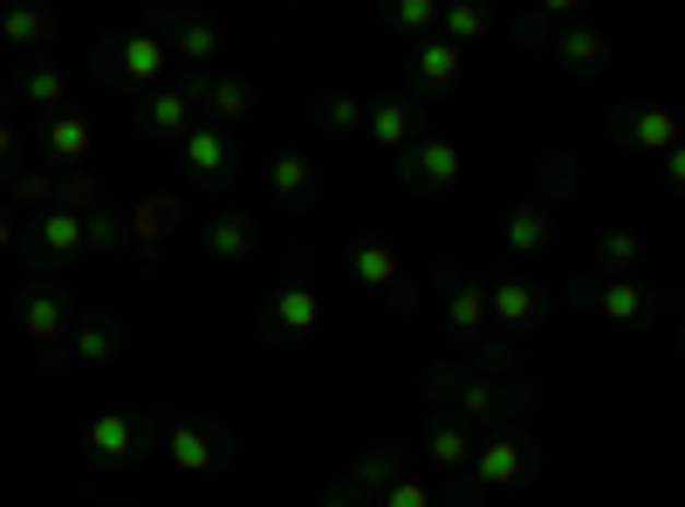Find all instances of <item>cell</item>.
I'll list each match as a JSON object with an SVG mask.
<instances>
[{
  "label": "cell",
  "mask_w": 685,
  "mask_h": 507,
  "mask_svg": "<svg viewBox=\"0 0 685 507\" xmlns=\"http://www.w3.org/2000/svg\"><path fill=\"white\" fill-rule=\"evenodd\" d=\"M28 96H35V104H56V96H62V75H28Z\"/></svg>",
  "instance_id": "44dd1931"
},
{
  "label": "cell",
  "mask_w": 685,
  "mask_h": 507,
  "mask_svg": "<svg viewBox=\"0 0 685 507\" xmlns=\"http://www.w3.org/2000/svg\"><path fill=\"white\" fill-rule=\"evenodd\" d=\"M83 144H90V131H83V123H75V117H69V123H56V151H69V158H75V151H83Z\"/></svg>",
  "instance_id": "ffe728a7"
},
{
  "label": "cell",
  "mask_w": 685,
  "mask_h": 507,
  "mask_svg": "<svg viewBox=\"0 0 685 507\" xmlns=\"http://www.w3.org/2000/svg\"><path fill=\"white\" fill-rule=\"evenodd\" d=\"M42 234H48V247H75V234H83V226H75L69 213H56V220L42 226Z\"/></svg>",
  "instance_id": "e0dca14e"
},
{
  "label": "cell",
  "mask_w": 685,
  "mask_h": 507,
  "mask_svg": "<svg viewBox=\"0 0 685 507\" xmlns=\"http://www.w3.org/2000/svg\"><path fill=\"white\" fill-rule=\"evenodd\" d=\"M329 507H350V500H329Z\"/></svg>",
  "instance_id": "4dcf8cb0"
},
{
  "label": "cell",
  "mask_w": 685,
  "mask_h": 507,
  "mask_svg": "<svg viewBox=\"0 0 685 507\" xmlns=\"http://www.w3.org/2000/svg\"><path fill=\"white\" fill-rule=\"evenodd\" d=\"M391 507H425V494L418 487H391Z\"/></svg>",
  "instance_id": "83f0119b"
},
{
  "label": "cell",
  "mask_w": 685,
  "mask_h": 507,
  "mask_svg": "<svg viewBox=\"0 0 685 507\" xmlns=\"http://www.w3.org/2000/svg\"><path fill=\"white\" fill-rule=\"evenodd\" d=\"M433 452H439V460H460L466 439H460V433H439V439H433Z\"/></svg>",
  "instance_id": "d4e9b609"
},
{
  "label": "cell",
  "mask_w": 685,
  "mask_h": 507,
  "mask_svg": "<svg viewBox=\"0 0 685 507\" xmlns=\"http://www.w3.org/2000/svg\"><path fill=\"white\" fill-rule=\"evenodd\" d=\"M500 316H507V322L521 329L528 316H535V295H528V288H500Z\"/></svg>",
  "instance_id": "30bf717a"
},
{
  "label": "cell",
  "mask_w": 685,
  "mask_h": 507,
  "mask_svg": "<svg viewBox=\"0 0 685 507\" xmlns=\"http://www.w3.org/2000/svg\"><path fill=\"white\" fill-rule=\"evenodd\" d=\"M83 357H110V329H104V322H90V337H83Z\"/></svg>",
  "instance_id": "603a6c76"
},
{
  "label": "cell",
  "mask_w": 685,
  "mask_h": 507,
  "mask_svg": "<svg viewBox=\"0 0 685 507\" xmlns=\"http://www.w3.org/2000/svg\"><path fill=\"white\" fill-rule=\"evenodd\" d=\"M192 165H199V172H220V165H226V138L199 131V138H192Z\"/></svg>",
  "instance_id": "ba28073f"
},
{
  "label": "cell",
  "mask_w": 685,
  "mask_h": 507,
  "mask_svg": "<svg viewBox=\"0 0 685 507\" xmlns=\"http://www.w3.org/2000/svg\"><path fill=\"white\" fill-rule=\"evenodd\" d=\"M404 123H412V117H404V104H385V110H377V138L398 144V138H404Z\"/></svg>",
  "instance_id": "4fadbf2b"
},
{
  "label": "cell",
  "mask_w": 685,
  "mask_h": 507,
  "mask_svg": "<svg viewBox=\"0 0 685 507\" xmlns=\"http://www.w3.org/2000/svg\"><path fill=\"white\" fill-rule=\"evenodd\" d=\"M480 473H487V480H515V473H521V446H515V439H507V446H494Z\"/></svg>",
  "instance_id": "52a82bcc"
},
{
  "label": "cell",
  "mask_w": 685,
  "mask_h": 507,
  "mask_svg": "<svg viewBox=\"0 0 685 507\" xmlns=\"http://www.w3.org/2000/svg\"><path fill=\"white\" fill-rule=\"evenodd\" d=\"M563 56H569L576 69H597V35H569V42H563Z\"/></svg>",
  "instance_id": "9a60e30c"
},
{
  "label": "cell",
  "mask_w": 685,
  "mask_h": 507,
  "mask_svg": "<svg viewBox=\"0 0 685 507\" xmlns=\"http://www.w3.org/2000/svg\"><path fill=\"white\" fill-rule=\"evenodd\" d=\"M630 138H638V144H672V117L665 110H638V117H630Z\"/></svg>",
  "instance_id": "277c9868"
},
{
  "label": "cell",
  "mask_w": 685,
  "mask_h": 507,
  "mask_svg": "<svg viewBox=\"0 0 685 507\" xmlns=\"http://www.w3.org/2000/svg\"><path fill=\"white\" fill-rule=\"evenodd\" d=\"M603 309H611L617 322H638V316H645V295H638V288H624V282H617L611 295H603Z\"/></svg>",
  "instance_id": "8992f818"
},
{
  "label": "cell",
  "mask_w": 685,
  "mask_h": 507,
  "mask_svg": "<svg viewBox=\"0 0 685 507\" xmlns=\"http://www.w3.org/2000/svg\"><path fill=\"white\" fill-rule=\"evenodd\" d=\"M172 452H179L186 467H206V439H199V433H179V439H172Z\"/></svg>",
  "instance_id": "ac0fdd59"
},
{
  "label": "cell",
  "mask_w": 685,
  "mask_h": 507,
  "mask_svg": "<svg viewBox=\"0 0 685 507\" xmlns=\"http://www.w3.org/2000/svg\"><path fill=\"white\" fill-rule=\"evenodd\" d=\"M452 69H460V56H452V48H425V75H433V83H446Z\"/></svg>",
  "instance_id": "2e32d148"
},
{
  "label": "cell",
  "mask_w": 685,
  "mask_h": 507,
  "mask_svg": "<svg viewBox=\"0 0 685 507\" xmlns=\"http://www.w3.org/2000/svg\"><path fill=\"white\" fill-rule=\"evenodd\" d=\"M123 56H131V75H151V69L165 62V56H158V48H151V42H131V48H123Z\"/></svg>",
  "instance_id": "d6986e66"
},
{
  "label": "cell",
  "mask_w": 685,
  "mask_h": 507,
  "mask_svg": "<svg viewBox=\"0 0 685 507\" xmlns=\"http://www.w3.org/2000/svg\"><path fill=\"white\" fill-rule=\"evenodd\" d=\"M96 452H104V460H123V452H138V425L104 418V425H96Z\"/></svg>",
  "instance_id": "3957f363"
},
{
  "label": "cell",
  "mask_w": 685,
  "mask_h": 507,
  "mask_svg": "<svg viewBox=\"0 0 685 507\" xmlns=\"http://www.w3.org/2000/svg\"><path fill=\"white\" fill-rule=\"evenodd\" d=\"M452 172H460V158H452V144H425L412 158V186H446Z\"/></svg>",
  "instance_id": "6da1fadb"
},
{
  "label": "cell",
  "mask_w": 685,
  "mask_h": 507,
  "mask_svg": "<svg viewBox=\"0 0 685 507\" xmlns=\"http://www.w3.org/2000/svg\"><path fill=\"white\" fill-rule=\"evenodd\" d=\"M0 151H8V131H0Z\"/></svg>",
  "instance_id": "f546056e"
},
{
  "label": "cell",
  "mask_w": 685,
  "mask_h": 507,
  "mask_svg": "<svg viewBox=\"0 0 685 507\" xmlns=\"http://www.w3.org/2000/svg\"><path fill=\"white\" fill-rule=\"evenodd\" d=\"M357 274H364V282H391V274H398V254H391V247H364V254H357Z\"/></svg>",
  "instance_id": "5b68a950"
},
{
  "label": "cell",
  "mask_w": 685,
  "mask_h": 507,
  "mask_svg": "<svg viewBox=\"0 0 685 507\" xmlns=\"http://www.w3.org/2000/svg\"><path fill=\"white\" fill-rule=\"evenodd\" d=\"M240 247H247V226L240 220H220L213 226V254H240Z\"/></svg>",
  "instance_id": "7c38bea8"
},
{
  "label": "cell",
  "mask_w": 685,
  "mask_h": 507,
  "mask_svg": "<svg viewBox=\"0 0 685 507\" xmlns=\"http://www.w3.org/2000/svg\"><path fill=\"white\" fill-rule=\"evenodd\" d=\"M603 254H611V261H617V268H630V261H638V240H630V234H617V240H611V247H603Z\"/></svg>",
  "instance_id": "cb8c5ba5"
},
{
  "label": "cell",
  "mask_w": 685,
  "mask_h": 507,
  "mask_svg": "<svg viewBox=\"0 0 685 507\" xmlns=\"http://www.w3.org/2000/svg\"><path fill=\"white\" fill-rule=\"evenodd\" d=\"M274 186H282V192L295 199L302 186H309V165H302V158H282V165H274Z\"/></svg>",
  "instance_id": "8fae6325"
},
{
  "label": "cell",
  "mask_w": 685,
  "mask_h": 507,
  "mask_svg": "<svg viewBox=\"0 0 685 507\" xmlns=\"http://www.w3.org/2000/svg\"><path fill=\"white\" fill-rule=\"evenodd\" d=\"M309 322H316V295L309 288H288L282 302H274V329H282V337H302Z\"/></svg>",
  "instance_id": "7a4b0ae2"
},
{
  "label": "cell",
  "mask_w": 685,
  "mask_h": 507,
  "mask_svg": "<svg viewBox=\"0 0 685 507\" xmlns=\"http://www.w3.org/2000/svg\"><path fill=\"white\" fill-rule=\"evenodd\" d=\"M8 35H14V42H35V35H42V21H35V14H21V21H8Z\"/></svg>",
  "instance_id": "484cf974"
},
{
  "label": "cell",
  "mask_w": 685,
  "mask_h": 507,
  "mask_svg": "<svg viewBox=\"0 0 685 507\" xmlns=\"http://www.w3.org/2000/svg\"><path fill=\"white\" fill-rule=\"evenodd\" d=\"M515 247H542V220H535V213L515 220Z\"/></svg>",
  "instance_id": "7402d4cb"
},
{
  "label": "cell",
  "mask_w": 685,
  "mask_h": 507,
  "mask_svg": "<svg viewBox=\"0 0 685 507\" xmlns=\"http://www.w3.org/2000/svg\"><path fill=\"white\" fill-rule=\"evenodd\" d=\"M151 123H158V131H179V123H186V104H179V96H158V104H151Z\"/></svg>",
  "instance_id": "5bb4252c"
},
{
  "label": "cell",
  "mask_w": 685,
  "mask_h": 507,
  "mask_svg": "<svg viewBox=\"0 0 685 507\" xmlns=\"http://www.w3.org/2000/svg\"><path fill=\"white\" fill-rule=\"evenodd\" d=\"M672 179H678V186H685V151H678V158H672Z\"/></svg>",
  "instance_id": "f1b7e54d"
},
{
  "label": "cell",
  "mask_w": 685,
  "mask_h": 507,
  "mask_svg": "<svg viewBox=\"0 0 685 507\" xmlns=\"http://www.w3.org/2000/svg\"><path fill=\"white\" fill-rule=\"evenodd\" d=\"M186 56H213V28H192L186 35Z\"/></svg>",
  "instance_id": "4316f807"
},
{
  "label": "cell",
  "mask_w": 685,
  "mask_h": 507,
  "mask_svg": "<svg viewBox=\"0 0 685 507\" xmlns=\"http://www.w3.org/2000/svg\"><path fill=\"white\" fill-rule=\"evenodd\" d=\"M28 329H35V337H56V329H62V309H56L48 295H35V302H28Z\"/></svg>",
  "instance_id": "9c48e42d"
}]
</instances>
